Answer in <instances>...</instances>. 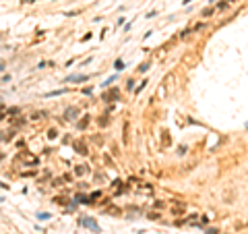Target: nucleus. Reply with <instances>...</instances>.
<instances>
[{"mask_svg": "<svg viewBox=\"0 0 248 234\" xmlns=\"http://www.w3.org/2000/svg\"><path fill=\"white\" fill-rule=\"evenodd\" d=\"M87 122H89V118L85 116L83 120H79V124H77V126H79V128H85V126H87Z\"/></svg>", "mask_w": 248, "mask_h": 234, "instance_id": "8", "label": "nucleus"}, {"mask_svg": "<svg viewBox=\"0 0 248 234\" xmlns=\"http://www.w3.org/2000/svg\"><path fill=\"white\" fill-rule=\"evenodd\" d=\"M50 218H52V213H48V211H39V213H37V220H39V222H48Z\"/></svg>", "mask_w": 248, "mask_h": 234, "instance_id": "5", "label": "nucleus"}, {"mask_svg": "<svg viewBox=\"0 0 248 234\" xmlns=\"http://www.w3.org/2000/svg\"><path fill=\"white\" fill-rule=\"evenodd\" d=\"M64 93H68V89L64 87V89H56V91H48L46 93V98H54V95H64Z\"/></svg>", "mask_w": 248, "mask_h": 234, "instance_id": "4", "label": "nucleus"}, {"mask_svg": "<svg viewBox=\"0 0 248 234\" xmlns=\"http://www.w3.org/2000/svg\"><path fill=\"white\" fill-rule=\"evenodd\" d=\"M227 2H236V0H227Z\"/></svg>", "mask_w": 248, "mask_h": 234, "instance_id": "17", "label": "nucleus"}, {"mask_svg": "<svg viewBox=\"0 0 248 234\" xmlns=\"http://www.w3.org/2000/svg\"><path fill=\"white\" fill-rule=\"evenodd\" d=\"M147 83H149L147 79H145V81H141V85H139V87H135V93H141V91H143V89L147 87Z\"/></svg>", "mask_w": 248, "mask_h": 234, "instance_id": "7", "label": "nucleus"}, {"mask_svg": "<svg viewBox=\"0 0 248 234\" xmlns=\"http://www.w3.org/2000/svg\"><path fill=\"white\" fill-rule=\"evenodd\" d=\"M23 2H27V4H33V2H35V0H23Z\"/></svg>", "mask_w": 248, "mask_h": 234, "instance_id": "15", "label": "nucleus"}, {"mask_svg": "<svg viewBox=\"0 0 248 234\" xmlns=\"http://www.w3.org/2000/svg\"><path fill=\"white\" fill-rule=\"evenodd\" d=\"M114 81H116V77H110V79H105V81H103V87H105V85H110V83H114Z\"/></svg>", "mask_w": 248, "mask_h": 234, "instance_id": "11", "label": "nucleus"}, {"mask_svg": "<svg viewBox=\"0 0 248 234\" xmlns=\"http://www.w3.org/2000/svg\"><path fill=\"white\" fill-rule=\"evenodd\" d=\"M213 15V8H205V11H203V17H211Z\"/></svg>", "mask_w": 248, "mask_h": 234, "instance_id": "9", "label": "nucleus"}, {"mask_svg": "<svg viewBox=\"0 0 248 234\" xmlns=\"http://www.w3.org/2000/svg\"><path fill=\"white\" fill-rule=\"evenodd\" d=\"M149 71V64H141L139 66V73H147Z\"/></svg>", "mask_w": 248, "mask_h": 234, "instance_id": "10", "label": "nucleus"}, {"mask_svg": "<svg viewBox=\"0 0 248 234\" xmlns=\"http://www.w3.org/2000/svg\"><path fill=\"white\" fill-rule=\"evenodd\" d=\"M203 27H205V23H199V25H194V31H201Z\"/></svg>", "mask_w": 248, "mask_h": 234, "instance_id": "13", "label": "nucleus"}, {"mask_svg": "<svg viewBox=\"0 0 248 234\" xmlns=\"http://www.w3.org/2000/svg\"><path fill=\"white\" fill-rule=\"evenodd\" d=\"M83 93H85V95H91V93H93V89H89V87H85V89H83Z\"/></svg>", "mask_w": 248, "mask_h": 234, "instance_id": "14", "label": "nucleus"}, {"mask_svg": "<svg viewBox=\"0 0 248 234\" xmlns=\"http://www.w3.org/2000/svg\"><path fill=\"white\" fill-rule=\"evenodd\" d=\"M124 66H126V64H124V60H122V58H116V62H114V68H116V71H122Z\"/></svg>", "mask_w": 248, "mask_h": 234, "instance_id": "6", "label": "nucleus"}, {"mask_svg": "<svg viewBox=\"0 0 248 234\" xmlns=\"http://www.w3.org/2000/svg\"><path fill=\"white\" fill-rule=\"evenodd\" d=\"M87 79H89V75H70L64 79V83H83Z\"/></svg>", "mask_w": 248, "mask_h": 234, "instance_id": "2", "label": "nucleus"}, {"mask_svg": "<svg viewBox=\"0 0 248 234\" xmlns=\"http://www.w3.org/2000/svg\"><path fill=\"white\" fill-rule=\"evenodd\" d=\"M79 224H81V226H85V228H89V230L95 232V234H99V232H101L99 224H97L93 218H81V222H79Z\"/></svg>", "mask_w": 248, "mask_h": 234, "instance_id": "1", "label": "nucleus"}, {"mask_svg": "<svg viewBox=\"0 0 248 234\" xmlns=\"http://www.w3.org/2000/svg\"><path fill=\"white\" fill-rule=\"evenodd\" d=\"M182 2H184V4H188V2H190V0H182Z\"/></svg>", "mask_w": 248, "mask_h": 234, "instance_id": "16", "label": "nucleus"}, {"mask_svg": "<svg viewBox=\"0 0 248 234\" xmlns=\"http://www.w3.org/2000/svg\"><path fill=\"white\" fill-rule=\"evenodd\" d=\"M48 137H50V139H56V131H54V128H52V131H48Z\"/></svg>", "mask_w": 248, "mask_h": 234, "instance_id": "12", "label": "nucleus"}, {"mask_svg": "<svg viewBox=\"0 0 248 234\" xmlns=\"http://www.w3.org/2000/svg\"><path fill=\"white\" fill-rule=\"evenodd\" d=\"M64 116H66L68 120H75V118L79 116V108H66V112H64Z\"/></svg>", "mask_w": 248, "mask_h": 234, "instance_id": "3", "label": "nucleus"}]
</instances>
